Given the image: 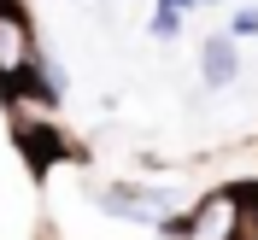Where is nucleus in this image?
<instances>
[{
    "mask_svg": "<svg viewBox=\"0 0 258 240\" xmlns=\"http://www.w3.org/2000/svg\"><path fill=\"white\" fill-rule=\"evenodd\" d=\"M241 234H246V199L235 188H217L182 217L176 240H241Z\"/></svg>",
    "mask_w": 258,
    "mask_h": 240,
    "instance_id": "nucleus-1",
    "label": "nucleus"
},
{
    "mask_svg": "<svg viewBox=\"0 0 258 240\" xmlns=\"http://www.w3.org/2000/svg\"><path fill=\"white\" fill-rule=\"evenodd\" d=\"M94 205L106 217H117V223H159L170 211V193L141 188V182H106V188H94Z\"/></svg>",
    "mask_w": 258,
    "mask_h": 240,
    "instance_id": "nucleus-2",
    "label": "nucleus"
},
{
    "mask_svg": "<svg viewBox=\"0 0 258 240\" xmlns=\"http://www.w3.org/2000/svg\"><path fill=\"white\" fill-rule=\"evenodd\" d=\"M35 30H30V18H24V6L18 0H0V82L6 88H18V76L30 70L35 59Z\"/></svg>",
    "mask_w": 258,
    "mask_h": 240,
    "instance_id": "nucleus-3",
    "label": "nucleus"
},
{
    "mask_svg": "<svg viewBox=\"0 0 258 240\" xmlns=\"http://www.w3.org/2000/svg\"><path fill=\"white\" fill-rule=\"evenodd\" d=\"M235 76H241V47H235V35H206V41H200V82H206V88H229Z\"/></svg>",
    "mask_w": 258,
    "mask_h": 240,
    "instance_id": "nucleus-4",
    "label": "nucleus"
},
{
    "mask_svg": "<svg viewBox=\"0 0 258 240\" xmlns=\"http://www.w3.org/2000/svg\"><path fill=\"white\" fill-rule=\"evenodd\" d=\"M147 35H153V41H176V35H182V12H170V6H153V18H147Z\"/></svg>",
    "mask_w": 258,
    "mask_h": 240,
    "instance_id": "nucleus-5",
    "label": "nucleus"
},
{
    "mask_svg": "<svg viewBox=\"0 0 258 240\" xmlns=\"http://www.w3.org/2000/svg\"><path fill=\"white\" fill-rule=\"evenodd\" d=\"M229 35H235V41H252L258 35V6H235V12H229Z\"/></svg>",
    "mask_w": 258,
    "mask_h": 240,
    "instance_id": "nucleus-6",
    "label": "nucleus"
},
{
    "mask_svg": "<svg viewBox=\"0 0 258 240\" xmlns=\"http://www.w3.org/2000/svg\"><path fill=\"white\" fill-rule=\"evenodd\" d=\"M159 6H170V12H182V18H188L194 6H200V0H159Z\"/></svg>",
    "mask_w": 258,
    "mask_h": 240,
    "instance_id": "nucleus-7",
    "label": "nucleus"
},
{
    "mask_svg": "<svg viewBox=\"0 0 258 240\" xmlns=\"http://www.w3.org/2000/svg\"><path fill=\"white\" fill-rule=\"evenodd\" d=\"M200 6H217V0H200Z\"/></svg>",
    "mask_w": 258,
    "mask_h": 240,
    "instance_id": "nucleus-8",
    "label": "nucleus"
}]
</instances>
